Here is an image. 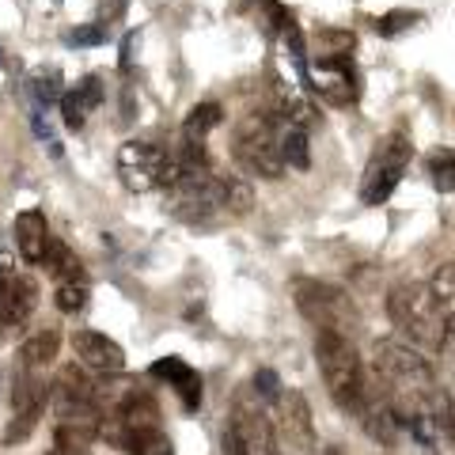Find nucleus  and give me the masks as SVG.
Wrapping results in <instances>:
<instances>
[{
    "mask_svg": "<svg viewBox=\"0 0 455 455\" xmlns=\"http://www.w3.org/2000/svg\"><path fill=\"white\" fill-rule=\"evenodd\" d=\"M429 292L436 296V304L455 315V262H440L429 277Z\"/></svg>",
    "mask_w": 455,
    "mask_h": 455,
    "instance_id": "a878e982",
    "label": "nucleus"
},
{
    "mask_svg": "<svg viewBox=\"0 0 455 455\" xmlns=\"http://www.w3.org/2000/svg\"><path fill=\"white\" fill-rule=\"evenodd\" d=\"M277 145H281V160H284V167H296V171H307V167H311L307 130H300V125H284V122H281Z\"/></svg>",
    "mask_w": 455,
    "mask_h": 455,
    "instance_id": "4be33fe9",
    "label": "nucleus"
},
{
    "mask_svg": "<svg viewBox=\"0 0 455 455\" xmlns=\"http://www.w3.org/2000/svg\"><path fill=\"white\" fill-rule=\"evenodd\" d=\"M387 319L395 323V331L403 334V341L418 349H440L444 338V307L436 304V296L429 292V284H398L387 292Z\"/></svg>",
    "mask_w": 455,
    "mask_h": 455,
    "instance_id": "f257e3e1",
    "label": "nucleus"
},
{
    "mask_svg": "<svg viewBox=\"0 0 455 455\" xmlns=\"http://www.w3.org/2000/svg\"><path fill=\"white\" fill-rule=\"evenodd\" d=\"M68 42H73V46H84V50L103 46V42H107V27L103 23H80V27L68 31Z\"/></svg>",
    "mask_w": 455,
    "mask_h": 455,
    "instance_id": "cd10ccee",
    "label": "nucleus"
},
{
    "mask_svg": "<svg viewBox=\"0 0 455 455\" xmlns=\"http://www.w3.org/2000/svg\"><path fill=\"white\" fill-rule=\"evenodd\" d=\"M217 205L220 212H232V217H243V212H251L254 205V190L247 187L243 179H235V175H217Z\"/></svg>",
    "mask_w": 455,
    "mask_h": 455,
    "instance_id": "aec40b11",
    "label": "nucleus"
},
{
    "mask_svg": "<svg viewBox=\"0 0 455 455\" xmlns=\"http://www.w3.org/2000/svg\"><path fill=\"white\" fill-rule=\"evenodd\" d=\"M292 296H296V307L304 311V319L315 326V331H326V334H341L349 338L357 331V304L349 300L346 289H338L331 281H311V277H300L292 284Z\"/></svg>",
    "mask_w": 455,
    "mask_h": 455,
    "instance_id": "39448f33",
    "label": "nucleus"
},
{
    "mask_svg": "<svg viewBox=\"0 0 455 455\" xmlns=\"http://www.w3.org/2000/svg\"><path fill=\"white\" fill-rule=\"evenodd\" d=\"M444 440H448V444H451V451H455V406H451L448 425H444Z\"/></svg>",
    "mask_w": 455,
    "mask_h": 455,
    "instance_id": "72a5a7b5",
    "label": "nucleus"
},
{
    "mask_svg": "<svg viewBox=\"0 0 455 455\" xmlns=\"http://www.w3.org/2000/svg\"><path fill=\"white\" fill-rule=\"evenodd\" d=\"M50 395H53L50 383L42 379L35 368H23L20 379H16V387H12V410H16V418H12L8 429H4V444L16 448V444H23V440L35 433L38 418L46 414Z\"/></svg>",
    "mask_w": 455,
    "mask_h": 455,
    "instance_id": "6e6552de",
    "label": "nucleus"
},
{
    "mask_svg": "<svg viewBox=\"0 0 455 455\" xmlns=\"http://www.w3.org/2000/svg\"><path fill=\"white\" fill-rule=\"evenodd\" d=\"M410 156H414V145H410L406 133H391L372 152L368 171H364V179H361V202L364 205H383V202H387V197L395 194V187L403 182V175H406Z\"/></svg>",
    "mask_w": 455,
    "mask_h": 455,
    "instance_id": "423d86ee",
    "label": "nucleus"
},
{
    "mask_svg": "<svg viewBox=\"0 0 455 455\" xmlns=\"http://www.w3.org/2000/svg\"><path fill=\"white\" fill-rule=\"evenodd\" d=\"M251 387H254V395H259V403H269V406H274V403H277V395H281V379H277V372L262 368V372H254Z\"/></svg>",
    "mask_w": 455,
    "mask_h": 455,
    "instance_id": "c85d7f7f",
    "label": "nucleus"
},
{
    "mask_svg": "<svg viewBox=\"0 0 455 455\" xmlns=\"http://www.w3.org/2000/svg\"><path fill=\"white\" fill-rule=\"evenodd\" d=\"M38 304V284L31 277H12L0 289V326H23Z\"/></svg>",
    "mask_w": 455,
    "mask_h": 455,
    "instance_id": "dca6fc26",
    "label": "nucleus"
},
{
    "mask_svg": "<svg viewBox=\"0 0 455 455\" xmlns=\"http://www.w3.org/2000/svg\"><path fill=\"white\" fill-rule=\"evenodd\" d=\"M167 171H171V156L156 140H125L118 148V179L125 190L148 194L156 187H164Z\"/></svg>",
    "mask_w": 455,
    "mask_h": 455,
    "instance_id": "0eeeda50",
    "label": "nucleus"
},
{
    "mask_svg": "<svg viewBox=\"0 0 455 455\" xmlns=\"http://www.w3.org/2000/svg\"><path fill=\"white\" fill-rule=\"evenodd\" d=\"M277 418H281V433L289 436V444L296 451H315V418H311V406L300 391L281 387L277 395Z\"/></svg>",
    "mask_w": 455,
    "mask_h": 455,
    "instance_id": "9d476101",
    "label": "nucleus"
},
{
    "mask_svg": "<svg viewBox=\"0 0 455 455\" xmlns=\"http://www.w3.org/2000/svg\"><path fill=\"white\" fill-rule=\"evenodd\" d=\"M53 300L61 311H68V315H76V311L88 304V281H61L53 292Z\"/></svg>",
    "mask_w": 455,
    "mask_h": 455,
    "instance_id": "bb28decb",
    "label": "nucleus"
},
{
    "mask_svg": "<svg viewBox=\"0 0 455 455\" xmlns=\"http://www.w3.org/2000/svg\"><path fill=\"white\" fill-rule=\"evenodd\" d=\"M92 444H95V425L61 421L53 429V451L57 455H92Z\"/></svg>",
    "mask_w": 455,
    "mask_h": 455,
    "instance_id": "6ab92c4d",
    "label": "nucleus"
},
{
    "mask_svg": "<svg viewBox=\"0 0 455 455\" xmlns=\"http://www.w3.org/2000/svg\"><path fill=\"white\" fill-rule=\"evenodd\" d=\"M440 353L451 361V368H455V315H448V323H444V338H440Z\"/></svg>",
    "mask_w": 455,
    "mask_h": 455,
    "instance_id": "2f4dec72",
    "label": "nucleus"
},
{
    "mask_svg": "<svg viewBox=\"0 0 455 455\" xmlns=\"http://www.w3.org/2000/svg\"><path fill=\"white\" fill-rule=\"evenodd\" d=\"M425 171H429L433 187L440 194H451L455 190V152L451 148H433L425 156Z\"/></svg>",
    "mask_w": 455,
    "mask_h": 455,
    "instance_id": "b1692460",
    "label": "nucleus"
},
{
    "mask_svg": "<svg viewBox=\"0 0 455 455\" xmlns=\"http://www.w3.org/2000/svg\"><path fill=\"white\" fill-rule=\"evenodd\" d=\"M73 349L84 368H92V372L107 376V372H122L125 364V353L114 338H107L103 331H76L73 334Z\"/></svg>",
    "mask_w": 455,
    "mask_h": 455,
    "instance_id": "f8f14e48",
    "label": "nucleus"
},
{
    "mask_svg": "<svg viewBox=\"0 0 455 455\" xmlns=\"http://www.w3.org/2000/svg\"><path fill=\"white\" fill-rule=\"evenodd\" d=\"M372 364L376 379H383V395H425L436 387L433 364L403 338H379L372 346Z\"/></svg>",
    "mask_w": 455,
    "mask_h": 455,
    "instance_id": "7ed1b4c3",
    "label": "nucleus"
},
{
    "mask_svg": "<svg viewBox=\"0 0 455 455\" xmlns=\"http://www.w3.org/2000/svg\"><path fill=\"white\" fill-rule=\"evenodd\" d=\"M46 243H50L46 212H42V209H23L20 217H16V247H20V259L27 266H42Z\"/></svg>",
    "mask_w": 455,
    "mask_h": 455,
    "instance_id": "f3484780",
    "label": "nucleus"
},
{
    "mask_svg": "<svg viewBox=\"0 0 455 455\" xmlns=\"http://www.w3.org/2000/svg\"><path fill=\"white\" fill-rule=\"evenodd\" d=\"M152 376H160L171 391L179 395V403L187 414H194L197 406H202V376L194 372V368L182 361V357H164L152 364Z\"/></svg>",
    "mask_w": 455,
    "mask_h": 455,
    "instance_id": "ddd939ff",
    "label": "nucleus"
},
{
    "mask_svg": "<svg viewBox=\"0 0 455 455\" xmlns=\"http://www.w3.org/2000/svg\"><path fill=\"white\" fill-rule=\"evenodd\" d=\"M361 425H364V433L376 440V444H387V448H395L398 444V436H403V421H398V414H395V403L387 395H372L368 391V398H364V410H361Z\"/></svg>",
    "mask_w": 455,
    "mask_h": 455,
    "instance_id": "4468645a",
    "label": "nucleus"
},
{
    "mask_svg": "<svg viewBox=\"0 0 455 455\" xmlns=\"http://www.w3.org/2000/svg\"><path fill=\"white\" fill-rule=\"evenodd\" d=\"M42 266H46V274L61 284V281H88L84 277V266L73 251H68L61 239H50L46 243V254H42Z\"/></svg>",
    "mask_w": 455,
    "mask_h": 455,
    "instance_id": "a211bd4d",
    "label": "nucleus"
},
{
    "mask_svg": "<svg viewBox=\"0 0 455 455\" xmlns=\"http://www.w3.org/2000/svg\"><path fill=\"white\" fill-rule=\"evenodd\" d=\"M57 346H61V334L53 331H38L35 338H27L23 341V349H20V361H23V368H35V372H42L53 357H57Z\"/></svg>",
    "mask_w": 455,
    "mask_h": 455,
    "instance_id": "5701e85b",
    "label": "nucleus"
},
{
    "mask_svg": "<svg viewBox=\"0 0 455 455\" xmlns=\"http://www.w3.org/2000/svg\"><path fill=\"white\" fill-rule=\"evenodd\" d=\"M315 88L326 103H349L357 99V68H353L349 53H323L315 61Z\"/></svg>",
    "mask_w": 455,
    "mask_h": 455,
    "instance_id": "9b49d317",
    "label": "nucleus"
},
{
    "mask_svg": "<svg viewBox=\"0 0 455 455\" xmlns=\"http://www.w3.org/2000/svg\"><path fill=\"white\" fill-rule=\"evenodd\" d=\"M414 20H418V12H391V16H379L376 20V31L383 38H395V35H403L406 27H414Z\"/></svg>",
    "mask_w": 455,
    "mask_h": 455,
    "instance_id": "c756f323",
    "label": "nucleus"
},
{
    "mask_svg": "<svg viewBox=\"0 0 455 455\" xmlns=\"http://www.w3.org/2000/svg\"><path fill=\"white\" fill-rule=\"evenodd\" d=\"M31 95H35V107H53V103H61V73L57 68H42V73L31 76Z\"/></svg>",
    "mask_w": 455,
    "mask_h": 455,
    "instance_id": "393cba45",
    "label": "nucleus"
},
{
    "mask_svg": "<svg viewBox=\"0 0 455 455\" xmlns=\"http://www.w3.org/2000/svg\"><path fill=\"white\" fill-rule=\"evenodd\" d=\"M315 361H319V372L326 379V391H331V398L341 410H346V414L357 418L364 410V398H368V379H364L357 349L349 346V338L319 331L315 334Z\"/></svg>",
    "mask_w": 455,
    "mask_h": 455,
    "instance_id": "f03ea898",
    "label": "nucleus"
},
{
    "mask_svg": "<svg viewBox=\"0 0 455 455\" xmlns=\"http://www.w3.org/2000/svg\"><path fill=\"white\" fill-rule=\"evenodd\" d=\"M137 42H140V35H137V31H130V35H125V42H122V68H130V61H133V50H137Z\"/></svg>",
    "mask_w": 455,
    "mask_h": 455,
    "instance_id": "473e14b6",
    "label": "nucleus"
},
{
    "mask_svg": "<svg viewBox=\"0 0 455 455\" xmlns=\"http://www.w3.org/2000/svg\"><path fill=\"white\" fill-rule=\"evenodd\" d=\"M232 433L239 436L247 455H281V444H277V433L269 425L262 403H251L247 395L235 398V410H232Z\"/></svg>",
    "mask_w": 455,
    "mask_h": 455,
    "instance_id": "1a4fd4ad",
    "label": "nucleus"
},
{
    "mask_svg": "<svg viewBox=\"0 0 455 455\" xmlns=\"http://www.w3.org/2000/svg\"><path fill=\"white\" fill-rule=\"evenodd\" d=\"M277 133H281V122H277L269 110L247 114V118L239 122L235 137H232V156H235V164L243 167L247 175L281 179V175H284V160H281Z\"/></svg>",
    "mask_w": 455,
    "mask_h": 455,
    "instance_id": "20e7f679",
    "label": "nucleus"
},
{
    "mask_svg": "<svg viewBox=\"0 0 455 455\" xmlns=\"http://www.w3.org/2000/svg\"><path fill=\"white\" fill-rule=\"evenodd\" d=\"M50 455H57V451H50Z\"/></svg>",
    "mask_w": 455,
    "mask_h": 455,
    "instance_id": "c9c22d12",
    "label": "nucleus"
},
{
    "mask_svg": "<svg viewBox=\"0 0 455 455\" xmlns=\"http://www.w3.org/2000/svg\"><path fill=\"white\" fill-rule=\"evenodd\" d=\"M220 122H224L220 103H197L187 114V122H182V140H190V145H205V137L217 130Z\"/></svg>",
    "mask_w": 455,
    "mask_h": 455,
    "instance_id": "412c9836",
    "label": "nucleus"
},
{
    "mask_svg": "<svg viewBox=\"0 0 455 455\" xmlns=\"http://www.w3.org/2000/svg\"><path fill=\"white\" fill-rule=\"evenodd\" d=\"M125 8H130V0H99V23H114L125 16Z\"/></svg>",
    "mask_w": 455,
    "mask_h": 455,
    "instance_id": "7c9ffc66",
    "label": "nucleus"
},
{
    "mask_svg": "<svg viewBox=\"0 0 455 455\" xmlns=\"http://www.w3.org/2000/svg\"><path fill=\"white\" fill-rule=\"evenodd\" d=\"M103 95H107V88H103V76H84L76 88H68L65 95H61V118H65V125L68 130H80L84 122H88V114L95 110V107H103Z\"/></svg>",
    "mask_w": 455,
    "mask_h": 455,
    "instance_id": "2eb2a0df",
    "label": "nucleus"
},
{
    "mask_svg": "<svg viewBox=\"0 0 455 455\" xmlns=\"http://www.w3.org/2000/svg\"><path fill=\"white\" fill-rule=\"evenodd\" d=\"M323 455H346V451H341V448H326Z\"/></svg>",
    "mask_w": 455,
    "mask_h": 455,
    "instance_id": "f704fd0d",
    "label": "nucleus"
}]
</instances>
